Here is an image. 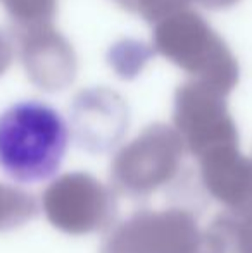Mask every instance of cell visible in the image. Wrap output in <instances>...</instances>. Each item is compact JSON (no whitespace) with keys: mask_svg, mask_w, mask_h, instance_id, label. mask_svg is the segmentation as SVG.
I'll return each mask as SVG.
<instances>
[{"mask_svg":"<svg viewBox=\"0 0 252 253\" xmlns=\"http://www.w3.org/2000/svg\"><path fill=\"white\" fill-rule=\"evenodd\" d=\"M69 145L64 117L42 100H21L0 114V169L17 183H40L61 167Z\"/></svg>","mask_w":252,"mask_h":253,"instance_id":"6da1fadb","label":"cell"},{"mask_svg":"<svg viewBox=\"0 0 252 253\" xmlns=\"http://www.w3.org/2000/svg\"><path fill=\"white\" fill-rule=\"evenodd\" d=\"M42 207L55 229L73 236L105 231L116 219L114 191L88 172H67L42 195Z\"/></svg>","mask_w":252,"mask_h":253,"instance_id":"7a4b0ae2","label":"cell"},{"mask_svg":"<svg viewBox=\"0 0 252 253\" xmlns=\"http://www.w3.org/2000/svg\"><path fill=\"white\" fill-rule=\"evenodd\" d=\"M182 157L183 141L171 129L151 127L114 157L112 184L128 197H149L176 179Z\"/></svg>","mask_w":252,"mask_h":253,"instance_id":"3957f363","label":"cell"},{"mask_svg":"<svg viewBox=\"0 0 252 253\" xmlns=\"http://www.w3.org/2000/svg\"><path fill=\"white\" fill-rule=\"evenodd\" d=\"M202 236L190 210H138L107 234L99 253H197Z\"/></svg>","mask_w":252,"mask_h":253,"instance_id":"277c9868","label":"cell"},{"mask_svg":"<svg viewBox=\"0 0 252 253\" xmlns=\"http://www.w3.org/2000/svg\"><path fill=\"white\" fill-rule=\"evenodd\" d=\"M201 183L226 210L252 209V159L235 147L216 148L199 157Z\"/></svg>","mask_w":252,"mask_h":253,"instance_id":"5b68a950","label":"cell"},{"mask_svg":"<svg viewBox=\"0 0 252 253\" xmlns=\"http://www.w3.org/2000/svg\"><path fill=\"white\" fill-rule=\"evenodd\" d=\"M204 234L218 253H252V209L219 213Z\"/></svg>","mask_w":252,"mask_h":253,"instance_id":"8992f818","label":"cell"},{"mask_svg":"<svg viewBox=\"0 0 252 253\" xmlns=\"http://www.w3.org/2000/svg\"><path fill=\"white\" fill-rule=\"evenodd\" d=\"M197 253H218L214 247H212L211 243H209V240L205 238V234L202 236V243H201V248H199Z\"/></svg>","mask_w":252,"mask_h":253,"instance_id":"52a82bcc","label":"cell"}]
</instances>
